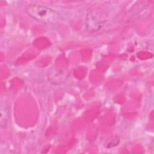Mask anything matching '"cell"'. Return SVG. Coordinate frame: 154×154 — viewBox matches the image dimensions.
Masks as SVG:
<instances>
[{"instance_id":"2","label":"cell","mask_w":154,"mask_h":154,"mask_svg":"<svg viewBox=\"0 0 154 154\" xmlns=\"http://www.w3.org/2000/svg\"><path fill=\"white\" fill-rule=\"evenodd\" d=\"M106 22V15L100 10H90L86 18V28L90 32L100 30Z\"/></svg>"},{"instance_id":"4","label":"cell","mask_w":154,"mask_h":154,"mask_svg":"<svg viewBox=\"0 0 154 154\" xmlns=\"http://www.w3.org/2000/svg\"><path fill=\"white\" fill-rule=\"evenodd\" d=\"M9 119V111L8 108L3 105L1 103V126L2 128H6Z\"/></svg>"},{"instance_id":"3","label":"cell","mask_w":154,"mask_h":154,"mask_svg":"<svg viewBox=\"0 0 154 154\" xmlns=\"http://www.w3.org/2000/svg\"><path fill=\"white\" fill-rule=\"evenodd\" d=\"M69 72L66 69L52 66L48 72V80L53 84H61L67 79Z\"/></svg>"},{"instance_id":"1","label":"cell","mask_w":154,"mask_h":154,"mask_svg":"<svg viewBox=\"0 0 154 154\" xmlns=\"http://www.w3.org/2000/svg\"><path fill=\"white\" fill-rule=\"evenodd\" d=\"M25 10L32 19L44 23L55 24L62 20L58 12L40 4L29 3L25 6Z\"/></svg>"},{"instance_id":"5","label":"cell","mask_w":154,"mask_h":154,"mask_svg":"<svg viewBox=\"0 0 154 154\" xmlns=\"http://www.w3.org/2000/svg\"><path fill=\"white\" fill-rule=\"evenodd\" d=\"M120 142V138L119 136H113L110 138L109 140H108L106 144V147L111 148L117 146Z\"/></svg>"}]
</instances>
